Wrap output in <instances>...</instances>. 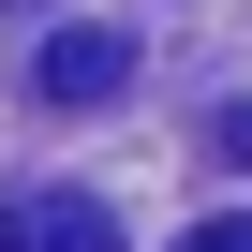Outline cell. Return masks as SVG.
Returning a JSON list of instances; mask_svg holds the SVG:
<instances>
[{
    "instance_id": "obj_2",
    "label": "cell",
    "mask_w": 252,
    "mask_h": 252,
    "mask_svg": "<svg viewBox=\"0 0 252 252\" xmlns=\"http://www.w3.org/2000/svg\"><path fill=\"white\" fill-rule=\"evenodd\" d=\"M0 252H119L104 193H0Z\"/></svg>"
},
{
    "instance_id": "obj_1",
    "label": "cell",
    "mask_w": 252,
    "mask_h": 252,
    "mask_svg": "<svg viewBox=\"0 0 252 252\" xmlns=\"http://www.w3.org/2000/svg\"><path fill=\"white\" fill-rule=\"evenodd\" d=\"M134 89V30H45V104H119Z\"/></svg>"
},
{
    "instance_id": "obj_3",
    "label": "cell",
    "mask_w": 252,
    "mask_h": 252,
    "mask_svg": "<svg viewBox=\"0 0 252 252\" xmlns=\"http://www.w3.org/2000/svg\"><path fill=\"white\" fill-rule=\"evenodd\" d=\"M208 149H222V163H252V104H222V119H208Z\"/></svg>"
},
{
    "instance_id": "obj_4",
    "label": "cell",
    "mask_w": 252,
    "mask_h": 252,
    "mask_svg": "<svg viewBox=\"0 0 252 252\" xmlns=\"http://www.w3.org/2000/svg\"><path fill=\"white\" fill-rule=\"evenodd\" d=\"M178 252H252V208H237V222H193Z\"/></svg>"
}]
</instances>
